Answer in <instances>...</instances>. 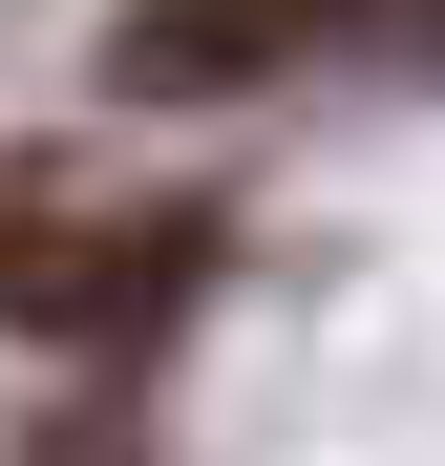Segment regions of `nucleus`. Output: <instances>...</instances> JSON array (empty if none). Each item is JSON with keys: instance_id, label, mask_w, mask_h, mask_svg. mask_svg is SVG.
I'll use <instances>...</instances> for the list:
<instances>
[{"instance_id": "1", "label": "nucleus", "mask_w": 445, "mask_h": 466, "mask_svg": "<svg viewBox=\"0 0 445 466\" xmlns=\"http://www.w3.org/2000/svg\"><path fill=\"white\" fill-rule=\"evenodd\" d=\"M319 64H445V0H127L106 106H255Z\"/></svg>"}, {"instance_id": "2", "label": "nucleus", "mask_w": 445, "mask_h": 466, "mask_svg": "<svg viewBox=\"0 0 445 466\" xmlns=\"http://www.w3.org/2000/svg\"><path fill=\"white\" fill-rule=\"evenodd\" d=\"M212 276V212L170 191H0V339H127Z\"/></svg>"}]
</instances>
